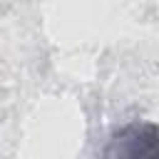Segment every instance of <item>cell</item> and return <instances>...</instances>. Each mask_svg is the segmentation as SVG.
I'll return each instance as SVG.
<instances>
[{
	"mask_svg": "<svg viewBox=\"0 0 159 159\" xmlns=\"http://www.w3.org/2000/svg\"><path fill=\"white\" fill-rule=\"evenodd\" d=\"M104 159H159V127L154 122L124 124L112 134Z\"/></svg>",
	"mask_w": 159,
	"mask_h": 159,
	"instance_id": "obj_1",
	"label": "cell"
}]
</instances>
